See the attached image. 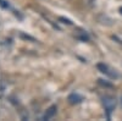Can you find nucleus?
<instances>
[{"instance_id":"f257e3e1","label":"nucleus","mask_w":122,"mask_h":121,"mask_svg":"<svg viewBox=\"0 0 122 121\" xmlns=\"http://www.w3.org/2000/svg\"><path fill=\"white\" fill-rule=\"evenodd\" d=\"M103 103H104V106H105V110H106V113H107V116L110 117V114L115 110L116 108V99L114 97H105L103 99Z\"/></svg>"},{"instance_id":"f03ea898","label":"nucleus","mask_w":122,"mask_h":121,"mask_svg":"<svg viewBox=\"0 0 122 121\" xmlns=\"http://www.w3.org/2000/svg\"><path fill=\"white\" fill-rule=\"evenodd\" d=\"M98 68L100 70L103 74H105L106 76H109V77H111V78H116L117 77V74L115 72V71H112L107 65H105V64H98Z\"/></svg>"},{"instance_id":"7ed1b4c3","label":"nucleus","mask_w":122,"mask_h":121,"mask_svg":"<svg viewBox=\"0 0 122 121\" xmlns=\"http://www.w3.org/2000/svg\"><path fill=\"white\" fill-rule=\"evenodd\" d=\"M83 100V97H81L79 94H76V93H72L68 95V102L70 104H78Z\"/></svg>"},{"instance_id":"20e7f679","label":"nucleus","mask_w":122,"mask_h":121,"mask_svg":"<svg viewBox=\"0 0 122 121\" xmlns=\"http://www.w3.org/2000/svg\"><path fill=\"white\" fill-rule=\"evenodd\" d=\"M56 110H57V108H56V105H51L48 110H46V113H45V115H44V120H49V119H51L55 114H56Z\"/></svg>"},{"instance_id":"39448f33","label":"nucleus","mask_w":122,"mask_h":121,"mask_svg":"<svg viewBox=\"0 0 122 121\" xmlns=\"http://www.w3.org/2000/svg\"><path fill=\"white\" fill-rule=\"evenodd\" d=\"M59 20H60V21H64V23H67V25H72V22H71L70 20H67V18H64V17H60Z\"/></svg>"},{"instance_id":"423d86ee","label":"nucleus","mask_w":122,"mask_h":121,"mask_svg":"<svg viewBox=\"0 0 122 121\" xmlns=\"http://www.w3.org/2000/svg\"><path fill=\"white\" fill-rule=\"evenodd\" d=\"M0 1H1V4H0V5H1L3 7H9V4L6 1H4V0H0Z\"/></svg>"},{"instance_id":"0eeeda50","label":"nucleus","mask_w":122,"mask_h":121,"mask_svg":"<svg viewBox=\"0 0 122 121\" xmlns=\"http://www.w3.org/2000/svg\"><path fill=\"white\" fill-rule=\"evenodd\" d=\"M118 10H120V14H121V15H122V6H121V7H120V9H118Z\"/></svg>"}]
</instances>
